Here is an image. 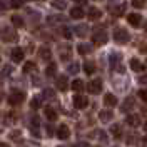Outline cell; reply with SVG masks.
Wrapping results in <instances>:
<instances>
[{"label":"cell","mask_w":147,"mask_h":147,"mask_svg":"<svg viewBox=\"0 0 147 147\" xmlns=\"http://www.w3.org/2000/svg\"><path fill=\"white\" fill-rule=\"evenodd\" d=\"M77 52L80 55H87L90 52V45H87V44H80V45L77 47Z\"/></svg>","instance_id":"obj_24"},{"label":"cell","mask_w":147,"mask_h":147,"mask_svg":"<svg viewBox=\"0 0 147 147\" xmlns=\"http://www.w3.org/2000/svg\"><path fill=\"white\" fill-rule=\"evenodd\" d=\"M52 5H54L55 9H59V10H64L65 9V3H64V2H60V0H55Z\"/></svg>","instance_id":"obj_30"},{"label":"cell","mask_w":147,"mask_h":147,"mask_svg":"<svg viewBox=\"0 0 147 147\" xmlns=\"http://www.w3.org/2000/svg\"><path fill=\"white\" fill-rule=\"evenodd\" d=\"M144 129H146V130H147V122H146V124H144Z\"/></svg>","instance_id":"obj_42"},{"label":"cell","mask_w":147,"mask_h":147,"mask_svg":"<svg viewBox=\"0 0 147 147\" xmlns=\"http://www.w3.org/2000/svg\"><path fill=\"white\" fill-rule=\"evenodd\" d=\"M85 30H87V27H85V25H80V27H77V34H79V35H85Z\"/></svg>","instance_id":"obj_36"},{"label":"cell","mask_w":147,"mask_h":147,"mask_svg":"<svg viewBox=\"0 0 147 147\" xmlns=\"http://www.w3.org/2000/svg\"><path fill=\"white\" fill-rule=\"evenodd\" d=\"M12 24H13L15 27H24V18L18 17V15H13V17H12Z\"/></svg>","instance_id":"obj_27"},{"label":"cell","mask_w":147,"mask_h":147,"mask_svg":"<svg viewBox=\"0 0 147 147\" xmlns=\"http://www.w3.org/2000/svg\"><path fill=\"white\" fill-rule=\"evenodd\" d=\"M110 65H112L117 72H124V65L120 64V57L117 54H112V55H110Z\"/></svg>","instance_id":"obj_7"},{"label":"cell","mask_w":147,"mask_h":147,"mask_svg":"<svg viewBox=\"0 0 147 147\" xmlns=\"http://www.w3.org/2000/svg\"><path fill=\"white\" fill-rule=\"evenodd\" d=\"M74 105H75L77 109H85V107L89 105V100H87V97H84V95H75V97H74Z\"/></svg>","instance_id":"obj_8"},{"label":"cell","mask_w":147,"mask_h":147,"mask_svg":"<svg viewBox=\"0 0 147 147\" xmlns=\"http://www.w3.org/2000/svg\"><path fill=\"white\" fill-rule=\"evenodd\" d=\"M125 124H129L130 127H139L140 125V117L136 115V114L134 115H129L127 119H125Z\"/></svg>","instance_id":"obj_11"},{"label":"cell","mask_w":147,"mask_h":147,"mask_svg":"<svg viewBox=\"0 0 147 147\" xmlns=\"http://www.w3.org/2000/svg\"><path fill=\"white\" fill-rule=\"evenodd\" d=\"M130 69H132L134 72H142V70H144V65H142V62H140V60H137V59H132V60H130Z\"/></svg>","instance_id":"obj_16"},{"label":"cell","mask_w":147,"mask_h":147,"mask_svg":"<svg viewBox=\"0 0 147 147\" xmlns=\"http://www.w3.org/2000/svg\"><path fill=\"white\" fill-rule=\"evenodd\" d=\"M38 55H40V59H42V60H50V57H52V52H50V49H47V47H42V49L38 50Z\"/></svg>","instance_id":"obj_19"},{"label":"cell","mask_w":147,"mask_h":147,"mask_svg":"<svg viewBox=\"0 0 147 147\" xmlns=\"http://www.w3.org/2000/svg\"><path fill=\"white\" fill-rule=\"evenodd\" d=\"M44 94H45V97H47V99H52V97H54V92H52V90H45Z\"/></svg>","instance_id":"obj_37"},{"label":"cell","mask_w":147,"mask_h":147,"mask_svg":"<svg viewBox=\"0 0 147 147\" xmlns=\"http://www.w3.org/2000/svg\"><path fill=\"white\" fill-rule=\"evenodd\" d=\"M127 22L132 27H139L140 22H142V17H140L139 13H130V15H127Z\"/></svg>","instance_id":"obj_10"},{"label":"cell","mask_w":147,"mask_h":147,"mask_svg":"<svg viewBox=\"0 0 147 147\" xmlns=\"http://www.w3.org/2000/svg\"><path fill=\"white\" fill-rule=\"evenodd\" d=\"M70 17L75 18V20L82 18V17H84V10H82V7H74V9L70 10Z\"/></svg>","instance_id":"obj_18"},{"label":"cell","mask_w":147,"mask_h":147,"mask_svg":"<svg viewBox=\"0 0 147 147\" xmlns=\"http://www.w3.org/2000/svg\"><path fill=\"white\" fill-rule=\"evenodd\" d=\"M37 65L34 64V62H25L24 64V72H32V70H35Z\"/></svg>","instance_id":"obj_28"},{"label":"cell","mask_w":147,"mask_h":147,"mask_svg":"<svg viewBox=\"0 0 147 147\" xmlns=\"http://www.w3.org/2000/svg\"><path fill=\"white\" fill-rule=\"evenodd\" d=\"M110 134H112L115 139H120L122 137V127H120L119 124H114V125L110 127Z\"/></svg>","instance_id":"obj_20"},{"label":"cell","mask_w":147,"mask_h":147,"mask_svg":"<svg viewBox=\"0 0 147 147\" xmlns=\"http://www.w3.org/2000/svg\"><path fill=\"white\" fill-rule=\"evenodd\" d=\"M55 72H57V65H55L54 62L47 65V69H45V75H49V77H52V75H55Z\"/></svg>","instance_id":"obj_25"},{"label":"cell","mask_w":147,"mask_h":147,"mask_svg":"<svg viewBox=\"0 0 147 147\" xmlns=\"http://www.w3.org/2000/svg\"><path fill=\"white\" fill-rule=\"evenodd\" d=\"M10 3H12V7H13V9H20V7H22V3H24V0H12Z\"/></svg>","instance_id":"obj_32"},{"label":"cell","mask_w":147,"mask_h":147,"mask_svg":"<svg viewBox=\"0 0 147 147\" xmlns=\"http://www.w3.org/2000/svg\"><path fill=\"white\" fill-rule=\"evenodd\" d=\"M132 5H134V9H142L146 5V0H132Z\"/></svg>","instance_id":"obj_29"},{"label":"cell","mask_w":147,"mask_h":147,"mask_svg":"<svg viewBox=\"0 0 147 147\" xmlns=\"http://www.w3.org/2000/svg\"><path fill=\"white\" fill-rule=\"evenodd\" d=\"M0 102H2V95H0Z\"/></svg>","instance_id":"obj_43"},{"label":"cell","mask_w":147,"mask_h":147,"mask_svg":"<svg viewBox=\"0 0 147 147\" xmlns=\"http://www.w3.org/2000/svg\"><path fill=\"white\" fill-rule=\"evenodd\" d=\"M0 34H2V38H3L5 42H15V40H17V34H15V30H10L9 27H3Z\"/></svg>","instance_id":"obj_4"},{"label":"cell","mask_w":147,"mask_h":147,"mask_svg":"<svg viewBox=\"0 0 147 147\" xmlns=\"http://www.w3.org/2000/svg\"><path fill=\"white\" fill-rule=\"evenodd\" d=\"M62 35H64L65 38H70V37H72V32H70L67 27H64V28H62Z\"/></svg>","instance_id":"obj_34"},{"label":"cell","mask_w":147,"mask_h":147,"mask_svg":"<svg viewBox=\"0 0 147 147\" xmlns=\"http://www.w3.org/2000/svg\"><path fill=\"white\" fill-rule=\"evenodd\" d=\"M70 87H72L75 92H80V90L84 89V82H82V80H79V79H75V80L72 82V85H70Z\"/></svg>","instance_id":"obj_26"},{"label":"cell","mask_w":147,"mask_h":147,"mask_svg":"<svg viewBox=\"0 0 147 147\" xmlns=\"http://www.w3.org/2000/svg\"><path fill=\"white\" fill-rule=\"evenodd\" d=\"M104 104H105L107 107H114V105H117V99H115V95H112V94H105V97H104Z\"/></svg>","instance_id":"obj_14"},{"label":"cell","mask_w":147,"mask_h":147,"mask_svg":"<svg viewBox=\"0 0 147 147\" xmlns=\"http://www.w3.org/2000/svg\"><path fill=\"white\" fill-rule=\"evenodd\" d=\"M30 107L32 109H38L40 107V99H34V100L30 102Z\"/></svg>","instance_id":"obj_33"},{"label":"cell","mask_w":147,"mask_h":147,"mask_svg":"<svg viewBox=\"0 0 147 147\" xmlns=\"http://www.w3.org/2000/svg\"><path fill=\"white\" fill-rule=\"evenodd\" d=\"M12 60H13V62H22V60H24V50H22V49H13V50H12Z\"/></svg>","instance_id":"obj_13"},{"label":"cell","mask_w":147,"mask_h":147,"mask_svg":"<svg viewBox=\"0 0 147 147\" xmlns=\"http://www.w3.org/2000/svg\"><path fill=\"white\" fill-rule=\"evenodd\" d=\"M87 15H89V18H90V20H99V18L102 17V12L99 9H95V7H92V9H89Z\"/></svg>","instance_id":"obj_15"},{"label":"cell","mask_w":147,"mask_h":147,"mask_svg":"<svg viewBox=\"0 0 147 147\" xmlns=\"http://www.w3.org/2000/svg\"><path fill=\"white\" fill-rule=\"evenodd\" d=\"M75 2H77V3H85L87 0H75Z\"/></svg>","instance_id":"obj_41"},{"label":"cell","mask_w":147,"mask_h":147,"mask_svg":"<svg viewBox=\"0 0 147 147\" xmlns=\"http://www.w3.org/2000/svg\"><path fill=\"white\" fill-rule=\"evenodd\" d=\"M139 82L140 84H147V75H142V77L139 79Z\"/></svg>","instance_id":"obj_38"},{"label":"cell","mask_w":147,"mask_h":147,"mask_svg":"<svg viewBox=\"0 0 147 147\" xmlns=\"http://www.w3.org/2000/svg\"><path fill=\"white\" fill-rule=\"evenodd\" d=\"M55 85H57V89L59 90H67L69 89V79H67V75H59L57 77V80H55Z\"/></svg>","instance_id":"obj_6"},{"label":"cell","mask_w":147,"mask_h":147,"mask_svg":"<svg viewBox=\"0 0 147 147\" xmlns=\"http://www.w3.org/2000/svg\"><path fill=\"white\" fill-rule=\"evenodd\" d=\"M136 105V100H134V97H127L124 104H122V112H129V110H132V107Z\"/></svg>","instance_id":"obj_12"},{"label":"cell","mask_w":147,"mask_h":147,"mask_svg":"<svg viewBox=\"0 0 147 147\" xmlns=\"http://www.w3.org/2000/svg\"><path fill=\"white\" fill-rule=\"evenodd\" d=\"M87 90L90 94H100L102 92V80L100 79H95V80H90L87 84Z\"/></svg>","instance_id":"obj_3"},{"label":"cell","mask_w":147,"mask_h":147,"mask_svg":"<svg viewBox=\"0 0 147 147\" xmlns=\"http://www.w3.org/2000/svg\"><path fill=\"white\" fill-rule=\"evenodd\" d=\"M114 40L117 44H127L129 40H130V34H129L127 30H124V28H117L114 32Z\"/></svg>","instance_id":"obj_1"},{"label":"cell","mask_w":147,"mask_h":147,"mask_svg":"<svg viewBox=\"0 0 147 147\" xmlns=\"http://www.w3.org/2000/svg\"><path fill=\"white\" fill-rule=\"evenodd\" d=\"M0 147H10L9 144H5V142H0Z\"/></svg>","instance_id":"obj_40"},{"label":"cell","mask_w":147,"mask_h":147,"mask_svg":"<svg viewBox=\"0 0 147 147\" xmlns=\"http://www.w3.org/2000/svg\"><path fill=\"white\" fill-rule=\"evenodd\" d=\"M125 9H127V5L122 2V3H119V5H117V7H114V9H112V13H114L115 17H120V15H124Z\"/></svg>","instance_id":"obj_17"},{"label":"cell","mask_w":147,"mask_h":147,"mask_svg":"<svg viewBox=\"0 0 147 147\" xmlns=\"http://www.w3.org/2000/svg\"><path fill=\"white\" fill-rule=\"evenodd\" d=\"M69 72L70 74H77L79 72V64H72L70 67H69Z\"/></svg>","instance_id":"obj_35"},{"label":"cell","mask_w":147,"mask_h":147,"mask_svg":"<svg viewBox=\"0 0 147 147\" xmlns=\"http://www.w3.org/2000/svg\"><path fill=\"white\" fill-rule=\"evenodd\" d=\"M84 72L89 74V75L94 74L95 72V64H94V62H85V64H84Z\"/></svg>","instance_id":"obj_22"},{"label":"cell","mask_w":147,"mask_h":147,"mask_svg":"<svg viewBox=\"0 0 147 147\" xmlns=\"http://www.w3.org/2000/svg\"><path fill=\"white\" fill-rule=\"evenodd\" d=\"M140 50H142V52H147V45H142L140 47Z\"/></svg>","instance_id":"obj_39"},{"label":"cell","mask_w":147,"mask_h":147,"mask_svg":"<svg viewBox=\"0 0 147 147\" xmlns=\"http://www.w3.org/2000/svg\"><path fill=\"white\" fill-rule=\"evenodd\" d=\"M32 2H35V0H32Z\"/></svg>","instance_id":"obj_44"},{"label":"cell","mask_w":147,"mask_h":147,"mask_svg":"<svg viewBox=\"0 0 147 147\" xmlns=\"http://www.w3.org/2000/svg\"><path fill=\"white\" fill-rule=\"evenodd\" d=\"M107 32L105 30H97V32H94V35H92V42L95 44V45H104V44H107Z\"/></svg>","instance_id":"obj_2"},{"label":"cell","mask_w":147,"mask_h":147,"mask_svg":"<svg viewBox=\"0 0 147 147\" xmlns=\"http://www.w3.org/2000/svg\"><path fill=\"white\" fill-rule=\"evenodd\" d=\"M137 95H139V97H140V99H142L144 102H147V90H146V89L139 90V92H137Z\"/></svg>","instance_id":"obj_31"},{"label":"cell","mask_w":147,"mask_h":147,"mask_svg":"<svg viewBox=\"0 0 147 147\" xmlns=\"http://www.w3.org/2000/svg\"><path fill=\"white\" fill-rule=\"evenodd\" d=\"M44 112H45V117H47L49 120H55V119H57V112H55L52 107H47Z\"/></svg>","instance_id":"obj_23"},{"label":"cell","mask_w":147,"mask_h":147,"mask_svg":"<svg viewBox=\"0 0 147 147\" xmlns=\"http://www.w3.org/2000/svg\"><path fill=\"white\" fill-rule=\"evenodd\" d=\"M57 137L59 139H69L70 137V129L67 127V125H60V127L57 129Z\"/></svg>","instance_id":"obj_9"},{"label":"cell","mask_w":147,"mask_h":147,"mask_svg":"<svg viewBox=\"0 0 147 147\" xmlns=\"http://www.w3.org/2000/svg\"><path fill=\"white\" fill-rule=\"evenodd\" d=\"M112 117H114V114H112L110 110H102L100 114H99V119H100L102 122H109Z\"/></svg>","instance_id":"obj_21"},{"label":"cell","mask_w":147,"mask_h":147,"mask_svg":"<svg viewBox=\"0 0 147 147\" xmlns=\"http://www.w3.org/2000/svg\"><path fill=\"white\" fill-rule=\"evenodd\" d=\"M24 99H25V95H24V92H20V90H15V92H12V94H10V97H9V102H10V105H18L20 102H24Z\"/></svg>","instance_id":"obj_5"}]
</instances>
